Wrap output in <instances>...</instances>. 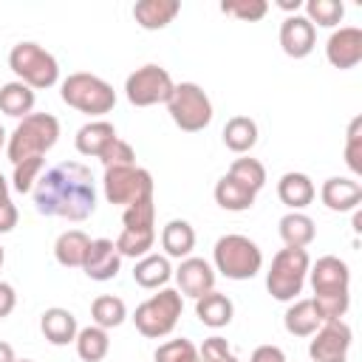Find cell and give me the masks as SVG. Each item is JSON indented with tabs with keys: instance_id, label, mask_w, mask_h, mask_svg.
I'll return each instance as SVG.
<instances>
[{
	"instance_id": "obj_1",
	"label": "cell",
	"mask_w": 362,
	"mask_h": 362,
	"mask_svg": "<svg viewBox=\"0 0 362 362\" xmlns=\"http://www.w3.org/2000/svg\"><path fill=\"white\" fill-rule=\"evenodd\" d=\"M34 206L40 215L62 221H85L96 209V184L93 173L79 161H59L48 167L34 189Z\"/></svg>"
},
{
	"instance_id": "obj_2",
	"label": "cell",
	"mask_w": 362,
	"mask_h": 362,
	"mask_svg": "<svg viewBox=\"0 0 362 362\" xmlns=\"http://www.w3.org/2000/svg\"><path fill=\"white\" fill-rule=\"evenodd\" d=\"M59 139V119L51 113H28L17 122L6 141V156L11 164H20L34 156H45Z\"/></svg>"
},
{
	"instance_id": "obj_3",
	"label": "cell",
	"mask_w": 362,
	"mask_h": 362,
	"mask_svg": "<svg viewBox=\"0 0 362 362\" xmlns=\"http://www.w3.org/2000/svg\"><path fill=\"white\" fill-rule=\"evenodd\" d=\"M59 96L68 107L79 110V113H88V116H102V113H110L113 105H116V90L110 82H105L102 76L96 74H71L62 79L59 85Z\"/></svg>"
},
{
	"instance_id": "obj_4",
	"label": "cell",
	"mask_w": 362,
	"mask_h": 362,
	"mask_svg": "<svg viewBox=\"0 0 362 362\" xmlns=\"http://www.w3.org/2000/svg\"><path fill=\"white\" fill-rule=\"evenodd\" d=\"M212 260H215V269L223 277H229V280H252L263 266V252L252 238L232 232V235H221L215 240Z\"/></svg>"
},
{
	"instance_id": "obj_5",
	"label": "cell",
	"mask_w": 362,
	"mask_h": 362,
	"mask_svg": "<svg viewBox=\"0 0 362 362\" xmlns=\"http://www.w3.org/2000/svg\"><path fill=\"white\" fill-rule=\"evenodd\" d=\"M308 266H311V257H308L305 249H294V246L280 249L272 257V266L266 272V288H269V294L274 300H280V303L297 300V294L305 286Z\"/></svg>"
},
{
	"instance_id": "obj_6",
	"label": "cell",
	"mask_w": 362,
	"mask_h": 362,
	"mask_svg": "<svg viewBox=\"0 0 362 362\" xmlns=\"http://www.w3.org/2000/svg\"><path fill=\"white\" fill-rule=\"evenodd\" d=\"M8 68L31 90L51 88L59 79V62H57V57L51 51H45L42 45L28 42V40L25 42H17L8 51Z\"/></svg>"
},
{
	"instance_id": "obj_7",
	"label": "cell",
	"mask_w": 362,
	"mask_h": 362,
	"mask_svg": "<svg viewBox=\"0 0 362 362\" xmlns=\"http://www.w3.org/2000/svg\"><path fill=\"white\" fill-rule=\"evenodd\" d=\"M184 311V297L175 288H161L158 294L147 297L141 305H136L133 322L139 328L141 337L147 339H161L167 334H173V328L178 325V317Z\"/></svg>"
},
{
	"instance_id": "obj_8",
	"label": "cell",
	"mask_w": 362,
	"mask_h": 362,
	"mask_svg": "<svg viewBox=\"0 0 362 362\" xmlns=\"http://www.w3.org/2000/svg\"><path fill=\"white\" fill-rule=\"evenodd\" d=\"M170 119L184 133H198L212 122V99L206 90L195 82H178L173 88V96L167 99Z\"/></svg>"
},
{
	"instance_id": "obj_9",
	"label": "cell",
	"mask_w": 362,
	"mask_h": 362,
	"mask_svg": "<svg viewBox=\"0 0 362 362\" xmlns=\"http://www.w3.org/2000/svg\"><path fill=\"white\" fill-rule=\"evenodd\" d=\"M173 76L167 68L161 65H141L136 68L127 79H124V96L130 105L136 107H150V105H167V99L173 96Z\"/></svg>"
},
{
	"instance_id": "obj_10",
	"label": "cell",
	"mask_w": 362,
	"mask_h": 362,
	"mask_svg": "<svg viewBox=\"0 0 362 362\" xmlns=\"http://www.w3.org/2000/svg\"><path fill=\"white\" fill-rule=\"evenodd\" d=\"M105 198L110 204L119 206H130L141 198H153V175L150 170L133 164V167H110L105 170V181H102Z\"/></svg>"
},
{
	"instance_id": "obj_11",
	"label": "cell",
	"mask_w": 362,
	"mask_h": 362,
	"mask_svg": "<svg viewBox=\"0 0 362 362\" xmlns=\"http://www.w3.org/2000/svg\"><path fill=\"white\" fill-rule=\"evenodd\" d=\"M311 337H314L308 345L311 362H348L354 334H351V325L345 320L322 322Z\"/></svg>"
},
{
	"instance_id": "obj_12",
	"label": "cell",
	"mask_w": 362,
	"mask_h": 362,
	"mask_svg": "<svg viewBox=\"0 0 362 362\" xmlns=\"http://www.w3.org/2000/svg\"><path fill=\"white\" fill-rule=\"evenodd\" d=\"M308 277H311L314 297L351 294V272H348V263L339 260V257H334V255H322L314 266H308Z\"/></svg>"
},
{
	"instance_id": "obj_13",
	"label": "cell",
	"mask_w": 362,
	"mask_h": 362,
	"mask_svg": "<svg viewBox=\"0 0 362 362\" xmlns=\"http://www.w3.org/2000/svg\"><path fill=\"white\" fill-rule=\"evenodd\" d=\"M325 57L339 71L356 68L362 62V28H356V25L337 28L325 42Z\"/></svg>"
},
{
	"instance_id": "obj_14",
	"label": "cell",
	"mask_w": 362,
	"mask_h": 362,
	"mask_svg": "<svg viewBox=\"0 0 362 362\" xmlns=\"http://www.w3.org/2000/svg\"><path fill=\"white\" fill-rule=\"evenodd\" d=\"M317 45V28L303 14H288L280 23V48L291 59H303Z\"/></svg>"
},
{
	"instance_id": "obj_15",
	"label": "cell",
	"mask_w": 362,
	"mask_h": 362,
	"mask_svg": "<svg viewBox=\"0 0 362 362\" xmlns=\"http://www.w3.org/2000/svg\"><path fill=\"white\" fill-rule=\"evenodd\" d=\"M119 269H122V255H119L116 243L107 240V238L90 240V249H88V255H85L82 272H85L90 280L105 283V280H113V277L119 274Z\"/></svg>"
},
{
	"instance_id": "obj_16",
	"label": "cell",
	"mask_w": 362,
	"mask_h": 362,
	"mask_svg": "<svg viewBox=\"0 0 362 362\" xmlns=\"http://www.w3.org/2000/svg\"><path fill=\"white\" fill-rule=\"evenodd\" d=\"M175 280H178L181 297L187 294V297L198 300L201 294L215 288V269L204 257H184L175 269Z\"/></svg>"
},
{
	"instance_id": "obj_17",
	"label": "cell",
	"mask_w": 362,
	"mask_h": 362,
	"mask_svg": "<svg viewBox=\"0 0 362 362\" xmlns=\"http://www.w3.org/2000/svg\"><path fill=\"white\" fill-rule=\"evenodd\" d=\"M320 198L331 212H351V209H356L362 204V184L354 181V178L334 175V178H328L322 184Z\"/></svg>"
},
{
	"instance_id": "obj_18",
	"label": "cell",
	"mask_w": 362,
	"mask_h": 362,
	"mask_svg": "<svg viewBox=\"0 0 362 362\" xmlns=\"http://www.w3.org/2000/svg\"><path fill=\"white\" fill-rule=\"evenodd\" d=\"M178 11H181L178 0H139L133 6V20L144 31H161L178 17Z\"/></svg>"
},
{
	"instance_id": "obj_19",
	"label": "cell",
	"mask_w": 362,
	"mask_h": 362,
	"mask_svg": "<svg viewBox=\"0 0 362 362\" xmlns=\"http://www.w3.org/2000/svg\"><path fill=\"white\" fill-rule=\"evenodd\" d=\"M116 139H119V136H116V127H113L110 122H105V119H93V122H88V124H82V127L76 130L74 144H76V150H79L82 156H93V158H99Z\"/></svg>"
},
{
	"instance_id": "obj_20",
	"label": "cell",
	"mask_w": 362,
	"mask_h": 362,
	"mask_svg": "<svg viewBox=\"0 0 362 362\" xmlns=\"http://www.w3.org/2000/svg\"><path fill=\"white\" fill-rule=\"evenodd\" d=\"M40 331L42 337L51 342V345H68L76 339L79 334V325H76V317L68 311V308H45L42 317H40Z\"/></svg>"
},
{
	"instance_id": "obj_21",
	"label": "cell",
	"mask_w": 362,
	"mask_h": 362,
	"mask_svg": "<svg viewBox=\"0 0 362 362\" xmlns=\"http://www.w3.org/2000/svg\"><path fill=\"white\" fill-rule=\"evenodd\" d=\"M314 195H317L314 181H311L305 173H286V175H280V181H277V198H280L291 212L305 209V206L314 201Z\"/></svg>"
},
{
	"instance_id": "obj_22",
	"label": "cell",
	"mask_w": 362,
	"mask_h": 362,
	"mask_svg": "<svg viewBox=\"0 0 362 362\" xmlns=\"http://www.w3.org/2000/svg\"><path fill=\"white\" fill-rule=\"evenodd\" d=\"M195 314H198V320L206 328H223V325L232 322L235 305H232V300L226 294H221V291L212 288V291H206V294H201L195 300Z\"/></svg>"
},
{
	"instance_id": "obj_23",
	"label": "cell",
	"mask_w": 362,
	"mask_h": 362,
	"mask_svg": "<svg viewBox=\"0 0 362 362\" xmlns=\"http://www.w3.org/2000/svg\"><path fill=\"white\" fill-rule=\"evenodd\" d=\"M255 195H257L255 189H249L246 184H240L229 173L223 178H218V184H215V204L221 209H226V212H246V209H252Z\"/></svg>"
},
{
	"instance_id": "obj_24",
	"label": "cell",
	"mask_w": 362,
	"mask_h": 362,
	"mask_svg": "<svg viewBox=\"0 0 362 362\" xmlns=\"http://www.w3.org/2000/svg\"><path fill=\"white\" fill-rule=\"evenodd\" d=\"M90 249V238L82 232V229H68L57 238L54 243V257L59 266L65 269H82L85 263V255Z\"/></svg>"
},
{
	"instance_id": "obj_25",
	"label": "cell",
	"mask_w": 362,
	"mask_h": 362,
	"mask_svg": "<svg viewBox=\"0 0 362 362\" xmlns=\"http://www.w3.org/2000/svg\"><path fill=\"white\" fill-rule=\"evenodd\" d=\"M161 246L167 252V257H189V252L195 249V229L189 221H181V218H173L164 229H161Z\"/></svg>"
},
{
	"instance_id": "obj_26",
	"label": "cell",
	"mask_w": 362,
	"mask_h": 362,
	"mask_svg": "<svg viewBox=\"0 0 362 362\" xmlns=\"http://www.w3.org/2000/svg\"><path fill=\"white\" fill-rule=\"evenodd\" d=\"M170 277H173V266H170V257L167 255H153L150 252V255L139 257L136 266H133V280L141 288H158Z\"/></svg>"
},
{
	"instance_id": "obj_27",
	"label": "cell",
	"mask_w": 362,
	"mask_h": 362,
	"mask_svg": "<svg viewBox=\"0 0 362 362\" xmlns=\"http://www.w3.org/2000/svg\"><path fill=\"white\" fill-rule=\"evenodd\" d=\"M283 325H286V331L291 337H311L322 325V320H320V314H317V308H314L311 300H294L286 308Z\"/></svg>"
},
{
	"instance_id": "obj_28",
	"label": "cell",
	"mask_w": 362,
	"mask_h": 362,
	"mask_svg": "<svg viewBox=\"0 0 362 362\" xmlns=\"http://www.w3.org/2000/svg\"><path fill=\"white\" fill-rule=\"evenodd\" d=\"M34 90L28 85H23L20 79L6 82L0 88V113L11 116V119H25L34 110Z\"/></svg>"
},
{
	"instance_id": "obj_29",
	"label": "cell",
	"mask_w": 362,
	"mask_h": 362,
	"mask_svg": "<svg viewBox=\"0 0 362 362\" xmlns=\"http://www.w3.org/2000/svg\"><path fill=\"white\" fill-rule=\"evenodd\" d=\"M277 229H280L283 243H286V246H294V249H305V246L314 240V235H317L314 221H311L305 212H286V215L280 218Z\"/></svg>"
},
{
	"instance_id": "obj_30",
	"label": "cell",
	"mask_w": 362,
	"mask_h": 362,
	"mask_svg": "<svg viewBox=\"0 0 362 362\" xmlns=\"http://www.w3.org/2000/svg\"><path fill=\"white\" fill-rule=\"evenodd\" d=\"M223 144L232 153H240V156L249 153L257 144V124H255V119H249V116H232L223 124Z\"/></svg>"
},
{
	"instance_id": "obj_31",
	"label": "cell",
	"mask_w": 362,
	"mask_h": 362,
	"mask_svg": "<svg viewBox=\"0 0 362 362\" xmlns=\"http://www.w3.org/2000/svg\"><path fill=\"white\" fill-rule=\"evenodd\" d=\"M74 342H76V354H79L82 362H102L107 356V351H110V337L99 325L79 328Z\"/></svg>"
},
{
	"instance_id": "obj_32",
	"label": "cell",
	"mask_w": 362,
	"mask_h": 362,
	"mask_svg": "<svg viewBox=\"0 0 362 362\" xmlns=\"http://www.w3.org/2000/svg\"><path fill=\"white\" fill-rule=\"evenodd\" d=\"M90 317H93V325L99 328H119L127 317V305L122 297L116 294H99L93 303H90Z\"/></svg>"
},
{
	"instance_id": "obj_33",
	"label": "cell",
	"mask_w": 362,
	"mask_h": 362,
	"mask_svg": "<svg viewBox=\"0 0 362 362\" xmlns=\"http://www.w3.org/2000/svg\"><path fill=\"white\" fill-rule=\"evenodd\" d=\"M303 8H305L303 17H305L314 28H317V25L334 28V25H339V20L345 17V3H342V0H305Z\"/></svg>"
},
{
	"instance_id": "obj_34",
	"label": "cell",
	"mask_w": 362,
	"mask_h": 362,
	"mask_svg": "<svg viewBox=\"0 0 362 362\" xmlns=\"http://www.w3.org/2000/svg\"><path fill=\"white\" fill-rule=\"evenodd\" d=\"M113 243L122 257H144L156 243V229H122Z\"/></svg>"
},
{
	"instance_id": "obj_35",
	"label": "cell",
	"mask_w": 362,
	"mask_h": 362,
	"mask_svg": "<svg viewBox=\"0 0 362 362\" xmlns=\"http://www.w3.org/2000/svg\"><path fill=\"white\" fill-rule=\"evenodd\" d=\"M229 175L238 178L240 184H246V187L255 189V192H260L263 184H266V167H263L257 158H249V156L235 158L232 167H229Z\"/></svg>"
},
{
	"instance_id": "obj_36",
	"label": "cell",
	"mask_w": 362,
	"mask_h": 362,
	"mask_svg": "<svg viewBox=\"0 0 362 362\" xmlns=\"http://www.w3.org/2000/svg\"><path fill=\"white\" fill-rule=\"evenodd\" d=\"M122 223H124V229H153L156 226V204H153V198H141V201L124 206Z\"/></svg>"
},
{
	"instance_id": "obj_37",
	"label": "cell",
	"mask_w": 362,
	"mask_h": 362,
	"mask_svg": "<svg viewBox=\"0 0 362 362\" xmlns=\"http://www.w3.org/2000/svg\"><path fill=\"white\" fill-rule=\"evenodd\" d=\"M221 11L229 14V17H238L243 23H257V20L266 17L269 3L266 0H223L221 3Z\"/></svg>"
},
{
	"instance_id": "obj_38",
	"label": "cell",
	"mask_w": 362,
	"mask_h": 362,
	"mask_svg": "<svg viewBox=\"0 0 362 362\" xmlns=\"http://www.w3.org/2000/svg\"><path fill=\"white\" fill-rule=\"evenodd\" d=\"M42 167H45V158L42 156H34V158H25V161H20V164H14V178H11V187L17 189V192H31L34 189V184H37V178L42 175Z\"/></svg>"
},
{
	"instance_id": "obj_39",
	"label": "cell",
	"mask_w": 362,
	"mask_h": 362,
	"mask_svg": "<svg viewBox=\"0 0 362 362\" xmlns=\"http://www.w3.org/2000/svg\"><path fill=\"white\" fill-rule=\"evenodd\" d=\"M153 359L156 362H195L198 359V348L189 339L181 337V339H170V342L158 345Z\"/></svg>"
},
{
	"instance_id": "obj_40",
	"label": "cell",
	"mask_w": 362,
	"mask_h": 362,
	"mask_svg": "<svg viewBox=\"0 0 362 362\" xmlns=\"http://www.w3.org/2000/svg\"><path fill=\"white\" fill-rule=\"evenodd\" d=\"M345 164L354 175H362V116H354L345 139Z\"/></svg>"
},
{
	"instance_id": "obj_41",
	"label": "cell",
	"mask_w": 362,
	"mask_h": 362,
	"mask_svg": "<svg viewBox=\"0 0 362 362\" xmlns=\"http://www.w3.org/2000/svg\"><path fill=\"white\" fill-rule=\"evenodd\" d=\"M198 359L201 362H240L238 354L229 348V342L223 337H218V334L204 339V345L198 348Z\"/></svg>"
},
{
	"instance_id": "obj_42",
	"label": "cell",
	"mask_w": 362,
	"mask_h": 362,
	"mask_svg": "<svg viewBox=\"0 0 362 362\" xmlns=\"http://www.w3.org/2000/svg\"><path fill=\"white\" fill-rule=\"evenodd\" d=\"M99 161L105 164V170H110V167H133V164H136V150H133V144H127L124 139H116V141L99 156Z\"/></svg>"
},
{
	"instance_id": "obj_43",
	"label": "cell",
	"mask_w": 362,
	"mask_h": 362,
	"mask_svg": "<svg viewBox=\"0 0 362 362\" xmlns=\"http://www.w3.org/2000/svg\"><path fill=\"white\" fill-rule=\"evenodd\" d=\"M17 218H20V212L11 204V198H0V235L11 232L17 226Z\"/></svg>"
},
{
	"instance_id": "obj_44",
	"label": "cell",
	"mask_w": 362,
	"mask_h": 362,
	"mask_svg": "<svg viewBox=\"0 0 362 362\" xmlns=\"http://www.w3.org/2000/svg\"><path fill=\"white\" fill-rule=\"evenodd\" d=\"M249 362H286V354L277 345H257Z\"/></svg>"
},
{
	"instance_id": "obj_45",
	"label": "cell",
	"mask_w": 362,
	"mask_h": 362,
	"mask_svg": "<svg viewBox=\"0 0 362 362\" xmlns=\"http://www.w3.org/2000/svg\"><path fill=\"white\" fill-rule=\"evenodd\" d=\"M17 305V294H14V286L11 283H3L0 280V320H6Z\"/></svg>"
},
{
	"instance_id": "obj_46",
	"label": "cell",
	"mask_w": 362,
	"mask_h": 362,
	"mask_svg": "<svg viewBox=\"0 0 362 362\" xmlns=\"http://www.w3.org/2000/svg\"><path fill=\"white\" fill-rule=\"evenodd\" d=\"M14 359H17V356H14V348L0 339V362H14Z\"/></svg>"
},
{
	"instance_id": "obj_47",
	"label": "cell",
	"mask_w": 362,
	"mask_h": 362,
	"mask_svg": "<svg viewBox=\"0 0 362 362\" xmlns=\"http://www.w3.org/2000/svg\"><path fill=\"white\" fill-rule=\"evenodd\" d=\"M277 6H280L283 11H294V14H297V11L303 8V0H280Z\"/></svg>"
},
{
	"instance_id": "obj_48",
	"label": "cell",
	"mask_w": 362,
	"mask_h": 362,
	"mask_svg": "<svg viewBox=\"0 0 362 362\" xmlns=\"http://www.w3.org/2000/svg\"><path fill=\"white\" fill-rule=\"evenodd\" d=\"M0 198H8V181L3 173H0Z\"/></svg>"
},
{
	"instance_id": "obj_49",
	"label": "cell",
	"mask_w": 362,
	"mask_h": 362,
	"mask_svg": "<svg viewBox=\"0 0 362 362\" xmlns=\"http://www.w3.org/2000/svg\"><path fill=\"white\" fill-rule=\"evenodd\" d=\"M6 141H8V136H6V130H3V124H0V150L6 147Z\"/></svg>"
},
{
	"instance_id": "obj_50",
	"label": "cell",
	"mask_w": 362,
	"mask_h": 362,
	"mask_svg": "<svg viewBox=\"0 0 362 362\" xmlns=\"http://www.w3.org/2000/svg\"><path fill=\"white\" fill-rule=\"evenodd\" d=\"M3 260H6V252H3V246H0V266H3Z\"/></svg>"
},
{
	"instance_id": "obj_51",
	"label": "cell",
	"mask_w": 362,
	"mask_h": 362,
	"mask_svg": "<svg viewBox=\"0 0 362 362\" xmlns=\"http://www.w3.org/2000/svg\"><path fill=\"white\" fill-rule=\"evenodd\" d=\"M14 362H34V359H14Z\"/></svg>"
}]
</instances>
